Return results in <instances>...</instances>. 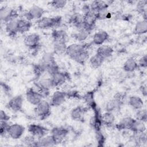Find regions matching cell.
<instances>
[{
  "label": "cell",
  "mask_w": 147,
  "mask_h": 147,
  "mask_svg": "<svg viewBox=\"0 0 147 147\" xmlns=\"http://www.w3.org/2000/svg\"><path fill=\"white\" fill-rule=\"evenodd\" d=\"M56 145L53 137L50 135H45L37 140V146H53Z\"/></svg>",
  "instance_id": "17"
},
{
  "label": "cell",
  "mask_w": 147,
  "mask_h": 147,
  "mask_svg": "<svg viewBox=\"0 0 147 147\" xmlns=\"http://www.w3.org/2000/svg\"><path fill=\"white\" fill-rule=\"evenodd\" d=\"M95 131V135H96V140L98 142L99 146H103L104 143L105 141V138L102 134L101 130H96Z\"/></svg>",
  "instance_id": "44"
},
{
  "label": "cell",
  "mask_w": 147,
  "mask_h": 147,
  "mask_svg": "<svg viewBox=\"0 0 147 147\" xmlns=\"http://www.w3.org/2000/svg\"><path fill=\"white\" fill-rule=\"evenodd\" d=\"M28 129L30 134L36 138H41L47 135L48 133V129L47 128L38 124H30L28 126Z\"/></svg>",
  "instance_id": "11"
},
{
  "label": "cell",
  "mask_w": 147,
  "mask_h": 147,
  "mask_svg": "<svg viewBox=\"0 0 147 147\" xmlns=\"http://www.w3.org/2000/svg\"><path fill=\"white\" fill-rule=\"evenodd\" d=\"M67 1L65 0H53L50 2L51 5L55 9H60L64 7L67 5Z\"/></svg>",
  "instance_id": "41"
},
{
  "label": "cell",
  "mask_w": 147,
  "mask_h": 147,
  "mask_svg": "<svg viewBox=\"0 0 147 147\" xmlns=\"http://www.w3.org/2000/svg\"><path fill=\"white\" fill-rule=\"evenodd\" d=\"M69 130L64 127H55L51 131V134L53 137L56 144L61 143L68 134Z\"/></svg>",
  "instance_id": "6"
},
{
  "label": "cell",
  "mask_w": 147,
  "mask_h": 147,
  "mask_svg": "<svg viewBox=\"0 0 147 147\" xmlns=\"http://www.w3.org/2000/svg\"><path fill=\"white\" fill-rule=\"evenodd\" d=\"M18 18L13 19L5 24L6 32L10 37H15L17 34L18 33Z\"/></svg>",
  "instance_id": "14"
},
{
  "label": "cell",
  "mask_w": 147,
  "mask_h": 147,
  "mask_svg": "<svg viewBox=\"0 0 147 147\" xmlns=\"http://www.w3.org/2000/svg\"><path fill=\"white\" fill-rule=\"evenodd\" d=\"M25 131V127L18 123L10 125L7 129V135L13 140L20 138Z\"/></svg>",
  "instance_id": "9"
},
{
  "label": "cell",
  "mask_w": 147,
  "mask_h": 147,
  "mask_svg": "<svg viewBox=\"0 0 147 147\" xmlns=\"http://www.w3.org/2000/svg\"><path fill=\"white\" fill-rule=\"evenodd\" d=\"M67 47V42L60 41H53V49L55 55L60 56L65 54Z\"/></svg>",
  "instance_id": "19"
},
{
  "label": "cell",
  "mask_w": 147,
  "mask_h": 147,
  "mask_svg": "<svg viewBox=\"0 0 147 147\" xmlns=\"http://www.w3.org/2000/svg\"><path fill=\"white\" fill-rule=\"evenodd\" d=\"M121 106V105L119 103H118L116 100L113 98L112 99L110 100L107 102L105 106V109L106 111L113 113L114 111L117 110Z\"/></svg>",
  "instance_id": "37"
},
{
  "label": "cell",
  "mask_w": 147,
  "mask_h": 147,
  "mask_svg": "<svg viewBox=\"0 0 147 147\" xmlns=\"http://www.w3.org/2000/svg\"><path fill=\"white\" fill-rule=\"evenodd\" d=\"M69 23L72 24L75 28L82 24L84 21V15L80 13H74L69 19Z\"/></svg>",
  "instance_id": "31"
},
{
  "label": "cell",
  "mask_w": 147,
  "mask_h": 147,
  "mask_svg": "<svg viewBox=\"0 0 147 147\" xmlns=\"http://www.w3.org/2000/svg\"><path fill=\"white\" fill-rule=\"evenodd\" d=\"M109 37L107 32L105 30H99L95 33L92 37V42L96 45L100 46L106 42Z\"/></svg>",
  "instance_id": "16"
},
{
  "label": "cell",
  "mask_w": 147,
  "mask_h": 147,
  "mask_svg": "<svg viewBox=\"0 0 147 147\" xmlns=\"http://www.w3.org/2000/svg\"><path fill=\"white\" fill-rule=\"evenodd\" d=\"M24 103V98L22 95H18L11 98L7 103L8 108L14 112L21 110Z\"/></svg>",
  "instance_id": "12"
},
{
  "label": "cell",
  "mask_w": 147,
  "mask_h": 147,
  "mask_svg": "<svg viewBox=\"0 0 147 147\" xmlns=\"http://www.w3.org/2000/svg\"><path fill=\"white\" fill-rule=\"evenodd\" d=\"M113 53V49L109 45H102L97 49L96 53L104 59L110 57Z\"/></svg>",
  "instance_id": "20"
},
{
  "label": "cell",
  "mask_w": 147,
  "mask_h": 147,
  "mask_svg": "<svg viewBox=\"0 0 147 147\" xmlns=\"http://www.w3.org/2000/svg\"><path fill=\"white\" fill-rule=\"evenodd\" d=\"M1 87L2 88V89L3 90L4 92H5L6 93H8L9 91H10V88L9 87V86H7L6 84H5V83H1Z\"/></svg>",
  "instance_id": "49"
},
{
  "label": "cell",
  "mask_w": 147,
  "mask_h": 147,
  "mask_svg": "<svg viewBox=\"0 0 147 147\" xmlns=\"http://www.w3.org/2000/svg\"><path fill=\"white\" fill-rule=\"evenodd\" d=\"M95 14H96L97 20H102L108 18L109 15V12L108 11V9H102L98 11Z\"/></svg>",
  "instance_id": "43"
},
{
  "label": "cell",
  "mask_w": 147,
  "mask_h": 147,
  "mask_svg": "<svg viewBox=\"0 0 147 147\" xmlns=\"http://www.w3.org/2000/svg\"><path fill=\"white\" fill-rule=\"evenodd\" d=\"M45 12L44 9L40 6L34 5L31 7L29 10L25 13L24 16L25 19L30 21L32 20H40L43 17Z\"/></svg>",
  "instance_id": "4"
},
{
  "label": "cell",
  "mask_w": 147,
  "mask_h": 147,
  "mask_svg": "<svg viewBox=\"0 0 147 147\" xmlns=\"http://www.w3.org/2000/svg\"><path fill=\"white\" fill-rule=\"evenodd\" d=\"M60 71V70L59 65L57 64L56 62H55L51 64L47 67L46 73H47L48 75H49L51 76Z\"/></svg>",
  "instance_id": "40"
},
{
  "label": "cell",
  "mask_w": 147,
  "mask_h": 147,
  "mask_svg": "<svg viewBox=\"0 0 147 147\" xmlns=\"http://www.w3.org/2000/svg\"><path fill=\"white\" fill-rule=\"evenodd\" d=\"M52 36L53 41H60L67 42L68 40L67 33L64 30H54L52 33Z\"/></svg>",
  "instance_id": "29"
},
{
  "label": "cell",
  "mask_w": 147,
  "mask_h": 147,
  "mask_svg": "<svg viewBox=\"0 0 147 147\" xmlns=\"http://www.w3.org/2000/svg\"><path fill=\"white\" fill-rule=\"evenodd\" d=\"M90 33V32L86 29L78 30L74 34V37L79 42H82L88 38Z\"/></svg>",
  "instance_id": "34"
},
{
  "label": "cell",
  "mask_w": 147,
  "mask_h": 147,
  "mask_svg": "<svg viewBox=\"0 0 147 147\" xmlns=\"http://www.w3.org/2000/svg\"><path fill=\"white\" fill-rule=\"evenodd\" d=\"M105 60V59H104L99 55L95 53L89 59V63L92 68H98L102 65Z\"/></svg>",
  "instance_id": "32"
},
{
  "label": "cell",
  "mask_w": 147,
  "mask_h": 147,
  "mask_svg": "<svg viewBox=\"0 0 147 147\" xmlns=\"http://www.w3.org/2000/svg\"><path fill=\"white\" fill-rule=\"evenodd\" d=\"M54 87H59L63 85L68 79L67 74L61 71L51 76Z\"/></svg>",
  "instance_id": "15"
},
{
  "label": "cell",
  "mask_w": 147,
  "mask_h": 147,
  "mask_svg": "<svg viewBox=\"0 0 147 147\" xmlns=\"http://www.w3.org/2000/svg\"><path fill=\"white\" fill-rule=\"evenodd\" d=\"M89 5L91 11L95 14L98 11L107 9L109 7L108 2L103 1H94Z\"/></svg>",
  "instance_id": "21"
},
{
  "label": "cell",
  "mask_w": 147,
  "mask_h": 147,
  "mask_svg": "<svg viewBox=\"0 0 147 147\" xmlns=\"http://www.w3.org/2000/svg\"><path fill=\"white\" fill-rule=\"evenodd\" d=\"M138 67L143 68H146L147 67V56L146 55L141 57L137 62Z\"/></svg>",
  "instance_id": "45"
},
{
  "label": "cell",
  "mask_w": 147,
  "mask_h": 147,
  "mask_svg": "<svg viewBox=\"0 0 147 147\" xmlns=\"http://www.w3.org/2000/svg\"><path fill=\"white\" fill-rule=\"evenodd\" d=\"M84 15V23L92 30L94 29L97 21L96 14L91 11L83 14Z\"/></svg>",
  "instance_id": "24"
},
{
  "label": "cell",
  "mask_w": 147,
  "mask_h": 147,
  "mask_svg": "<svg viewBox=\"0 0 147 147\" xmlns=\"http://www.w3.org/2000/svg\"><path fill=\"white\" fill-rule=\"evenodd\" d=\"M86 112V109L82 106H77L72 109L70 115L71 118L76 121H81Z\"/></svg>",
  "instance_id": "22"
},
{
  "label": "cell",
  "mask_w": 147,
  "mask_h": 147,
  "mask_svg": "<svg viewBox=\"0 0 147 147\" xmlns=\"http://www.w3.org/2000/svg\"><path fill=\"white\" fill-rule=\"evenodd\" d=\"M90 59L89 53L87 49L83 51L79 55H78L75 57L74 58L73 60L80 64H84L86 61Z\"/></svg>",
  "instance_id": "33"
},
{
  "label": "cell",
  "mask_w": 147,
  "mask_h": 147,
  "mask_svg": "<svg viewBox=\"0 0 147 147\" xmlns=\"http://www.w3.org/2000/svg\"><path fill=\"white\" fill-rule=\"evenodd\" d=\"M128 103L129 106L133 109L137 110L143 108L144 102L142 99L137 96L133 95L129 98Z\"/></svg>",
  "instance_id": "25"
},
{
  "label": "cell",
  "mask_w": 147,
  "mask_h": 147,
  "mask_svg": "<svg viewBox=\"0 0 147 147\" xmlns=\"http://www.w3.org/2000/svg\"><path fill=\"white\" fill-rule=\"evenodd\" d=\"M0 116H1V121H8L10 119V117L6 113V112L3 110H1L0 113Z\"/></svg>",
  "instance_id": "47"
},
{
  "label": "cell",
  "mask_w": 147,
  "mask_h": 147,
  "mask_svg": "<svg viewBox=\"0 0 147 147\" xmlns=\"http://www.w3.org/2000/svg\"><path fill=\"white\" fill-rule=\"evenodd\" d=\"M37 138L30 134L25 136L22 142L25 145L28 146H37Z\"/></svg>",
  "instance_id": "38"
},
{
  "label": "cell",
  "mask_w": 147,
  "mask_h": 147,
  "mask_svg": "<svg viewBox=\"0 0 147 147\" xmlns=\"http://www.w3.org/2000/svg\"><path fill=\"white\" fill-rule=\"evenodd\" d=\"M115 121V116L112 112L106 111L105 113L102 114V124L107 126H112Z\"/></svg>",
  "instance_id": "30"
},
{
  "label": "cell",
  "mask_w": 147,
  "mask_h": 147,
  "mask_svg": "<svg viewBox=\"0 0 147 147\" xmlns=\"http://www.w3.org/2000/svg\"><path fill=\"white\" fill-rule=\"evenodd\" d=\"M83 99L87 103V105L93 110L97 107L94 98V92L92 91L87 92L83 96Z\"/></svg>",
  "instance_id": "36"
},
{
  "label": "cell",
  "mask_w": 147,
  "mask_h": 147,
  "mask_svg": "<svg viewBox=\"0 0 147 147\" xmlns=\"http://www.w3.org/2000/svg\"><path fill=\"white\" fill-rule=\"evenodd\" d=\"M36 86L38 89V91L44 98L47 97L49 95L50 90L55 87L51 77L40 79L37 81Z\"/></svg>",
  "instance_id": "2"
},
{
  "label": "cell",
  "mask_w": 147,
  "mask_h": 147,
  "mask_svg": "<svg viewBox=\"0 0 147 147\" xmlns=\"http://www.w3.org/2000/svg\"><path fill=\"white\" fill-rule=\"evenodd\" d=\"M135 116H136V119L143 121L145 123L146 122L147 114H146V110L145 109L142 108L141 109L137 110Z\"/></svg>",
  "instance_id": "39"
},
{
  "label": "cell",
  "mask_w": 147,
  "mask_h": 147,
  "mask_svg": "<svg viewBox=\"0 0 147 147\" xmlns=\"http://www.w3.org/2000/svg\"><path fill=\"white\" fill-rule=\"evenodd\" d=\"M34 113L40 119L47 118L51 114V105L45 99H42L38 105L35 106Z\"/></svg>",
  "instance_id": "3"
},
{
  "label": "cell",
  "mask_w": 147,
  "mask_h": 147,
  "mask_svg": "<svg viewBox=\"0 0 147 147\" xmlns=\"http://www.w3.org/2000/svg\"><path fill=\"white\" fill-rule=\"evenodd\" d=\"M138 68L137 61L133 57L127 59L123 64V69L126 72H133Z\"/></svg>",
  "instance_id": "26"
},
{
  "label": "cell",
  "mask_w": 147,
  "mask_h": 147,
  "mask_svg": "<svg viewBox=\"0 0 147 147\" xmlns=\"http://www.w3.org/2000/svg\"><path fill=\"white\" fill-rule=\"evenodd\" d=\"M67 94V98H79L80 95L77 91L75 90H71L66 92Z\"/></svg>",
  "instance_id": "46"
},
{
  "label": "cell",
  "mask_w": 147,
  "mask_h": 147,
  "mask_svg": "<svg viewBox=\"0 0 147 147\" xmlns=\"http://www.w3.org/2000/svg\"><path fill=\"white\" fill-rule=\"evenodd\" d=\"M61 23L62 17L61 16L42 17L37 21V26L40 29L57 28L61 25Z\"/></svg>",
  "instance_id": "1"
},
{
  "label": "cell",
  "mask_w": 147,
  "mask_h": 147,
  "mask_svg": "<svg viewBox=\"0 0 147 147\" xmlns=\"http://www.w3.org/2000/svg\"><path fill=\"white\" fill-rule=\"evenodd\" d=\"M32 26L30 21L25 18H18V33H25L28 32Z\"/></svg>",
  "instance_id": "27"
},
{
  "label": "cell",
  "mask_w": 147,
  "mask_h": 147,
  "mask_svg": "<svg viewBox=\"0 0 147 147\" xmlns=\"http://www.w3.org/2000/svg\"><path fill=\"white\" fill-rule=\"evenodd\" d=\"M146 123L137 119H134L130 130L133 133H141L146 131Z\"/></svg>",
  "instance_id": "23"
},
{
  "label": "cell",
  "mask_w": 147,
  "mask_h": 147,
  "mask_svg": "<svg viewBox=\"0 0 147 147\" xmlns=\"http://www.w3.org/2000/svg\"><path fill=\"white\" fill-rule=\"evenodd\" d=\"M136 10L137 12L142 15L144 20H146V13H147V1H140L136 5Z\"/></svg>",
  "instance_id": "35"
},
{
  "label": "cell",
  "mask_w": 147,
  "mask_h": 147,
  "mask_svg": "<svg viewBox=\"0 0 147 147\" xmlns=\"http://www.w3.org/2000/svg\"><path fill=\"white\" fill-rule=\"evenodd\" d=\"M140 91L141 94L144 96H146V94H147V88H146V86L145 84L144 85H142L140 87Z\"/></svg>",
  "instance_id": "48"
},
{
  "label": "cell",
  "mask_w": 147,
  "mask_h": 147,
  "mask_svg": "<svg viewBox=\"0 0 147 147\" xmlns=\"http://www.w3.org/2000/svg\"><path fill=\"white\" fill-rule=\"evenodd\" d=\"M87 49V46L82 43H74L67 46L65 54L71 59H74L83 51Z\"/></svg>",
  "instance_id": "7"
},
{
  "label": "cell",
  "mask_w": 147,
  "mask_h": 147,
  "mask_svg": "<svg viewBox=\"0 0 147 147\" xmlns=\"http://www.w3.org/2000/svg\"><path fill=\"white\" fill-rule=\"evenodd\" d=\"M40 36L36 33L28 34L24 38V44L30 49H36L40 45Z\"/></svg>",
  "instance_id": "10"
},
{
  "label": "cell",
  "mask_w": 147,
  "mask_h": 147,
  "mask_svg": "<svg viewBox=\"0 0 147 147\" xmlns=\"http://www.w3.org/2000/svg\"><path fill=\"white\" fill-rule=\"evenodd\" d=\"M67 98L66 92L56 91L52 94L50 103L51 106H59L65 101Z\"/></svg>",
  "instance_id": "13"
},
{
  "label": "cell",
  "mask_w": 147,
  "mask_h": 147,
  "mask_svg": "<svg viewBox=\"0 0 147 147\" xmlns=\"http://www.w3.org/2000/svg\"><path fill=\"white\" fill-rule=\"evenodd\" d=\"M26 100L32 105L36 106L38 105L44 98L38 91H36L32 88H29L26 90L25 93Z\"/></svg>",
  "instance_id": "8"
},
{
  "label": "cell",
  "mask_w": 147,
  "mask_h": 147,
  "mask_svg": "<svg viewBox=\"0 0 147 147\" xmlns=\"http://www.w3.org/2000/svg\"><path fill=\"white\" fill-rule=\"evenodd\" d=\"M147 32V21L143 19L138 21L135 25L134 33L138 35L145 34Z\"/></svg>",
  "instance_id": "28"
},
{
  "label": "cell",
  "mask_w": 147,
  "mask_h": 147,
  "mask_svg": "<svg viewBox=\"0 0 147 147\" xmlns=\"http://www.w3.org/2000/svg\"><path fill=\"white\" fill-rule=\"evenodd\" d=\"M18 17L17 11L13 9L3 6L0 9V19L5 24L10 20L18 18Z\"/></svg>",
  "instance_id": "5"
},
{
  "label": "cell",
  "mask_w": 147,
  "mask_h": 147,
  "mask_svg": "<svg viewBox=\"0 0 147 147\" xmlns=\"http://www.w3.org/2000/svg\"><path fill=\"white\" fill-rule=\"evenodd\" d=\"M10 124H9L8 121H1L0 122V133L2 137L5 136L7 134V129Z\"/></svg>",
  "instance_id": "42"
},
{
  "label": "cell",
  "mask_w": 147,
  "mask_h": 147,
  "mask_svg": "<svg viewBox=\"0 0 147 147\" xmlns=\"http://www.w3.org/2000/svg\"><path fill=\"white\" fill-rule=\"evenodd\" d=\"M134 119V118L130 117H125L122 118L121 121L115 125V126L119 130H130Z\"/></svg>",
  "instance_id": "18"
}]
</instances>
